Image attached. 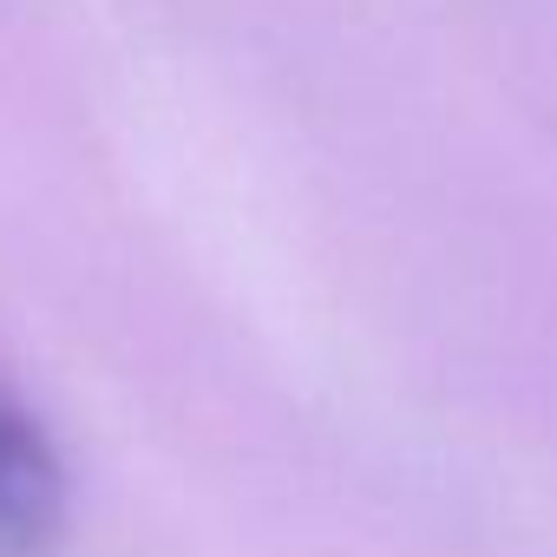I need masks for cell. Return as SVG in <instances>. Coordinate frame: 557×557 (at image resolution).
I'll list each match as a JSON object with an SVG mask.
<instances>
[{"instance_id": "cell-1", "label": "cell", "mask_w": 557, "mask_h": 557, "mask_svg": "<svg viewBox=\"0 0 557 557\" xmlns=\"http://www.w3.org/2000/svg\"><path fill=\"white\" fill-rule=\"evenodd\" d=\"M66 518V466L40 420L0 387V550H40Z\"/></svg>"}]
</instances>
